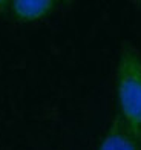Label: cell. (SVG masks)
I'll return each mask as SVG.
<instances>
[{
  "label": "cell",
  "mask_w": 141,
  "mask_h": 150,
  "mask_svg": "<svg viewBox=\"0 0 141 150\" xmlns=\"http://www.w3.org/2000/svg\"><path fill=\"white\" fill-rule=\"evenodd\" d=\"M118 115L141 142V55L132 45H124L117 66Z\"/></svg>",
  "instance_id": "cell-1"
},
{
  "label": "cell",
  "mask_w": 141,
  "mask_h": 150,
  "mask_svg": "<svg viewBox=\"0 0 141 150\" xmlns=\"http://www.w3.org/2000/svg\"><path fill=\"white\" fill-rule=\"evenodd\" d=\"M97 150H141V142L130 133L117 113Z\"/></svg>",
  "instance_id": "cell-2"
},
{
  "label": "cell",
  "mask_w": 141,
  "mask_h": 150,
  "mask_svg": "<svg viewBox=\"0 0 141 150\" xmlns=\"http://www.w3.org/2000/svg\"><path fill=\"white\" fill-rule=\"evenodd\" d=\"M57 2L54 0H14L11 2V14L17 22L32 23L52 14Z\"/></svg>",
  "instance_id": "cell-3"
},
{
  "label": "cell",
  "mask_w": 141,
  "mask_h": 150,
  "mask_svg": "<svg viewBox=\"0 0 141 150\" xmlns=\"http://www.w3.org/2000/svg\"><path fill=\"white\" fill-rule=\"evenodd\" d=\"M9 8H11V2H8V0H0V12L9 11Z\"/></svg>",
  "instance_id": "cell-4"
}]
</instances>
